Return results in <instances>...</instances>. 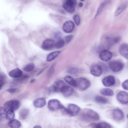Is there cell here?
<instances>
[{
	"label": "cell",
	"instance_id": "6da1fadb",
	"mask_svg": "<svg viewBox=\"0 0 128 128\" xmlns=\"http://www.w3.org/2000/svg\"><path fill=\"white\" fill-rule=\"evenodd\" d=\"M82 114V119L86 122L97 121L100 119L98 114L94 110L89 108H84Z\"/></svg>",
	"mask_w": 128,
	"mask_h": 128
},
{
	"label": "cell",
	"instance_id": "7a4b0ae2",
	"mask_svg": "<svg viewBox=\"0 0 128 128\" xmlns=\"http://www.w3.org/2000/svg\"><path fill=\"white\" fill-rule=\"evenodd\" d=\"M80 110V107L76 104H69L67 108L64 107L62 110L64 113L70 116H75Z\"/></svg>",
	"mask_w": 128,
	"mask_h": 128
},
{
	"label": "cell",
	"instance_id": "3957f363",
	"mask_svg": "<svg viewBox=\"0 0 128 128\" xmlns=\"http://www.w3.org/2000/svg\"><path fill=\"white\" fill-rule=\"evenodd\" d=\"M75 87L80 91H84L88 88L90 83L88 79L83 77H79L76 80Z\"/></svg>",
	"mask_w": 128,
	"mask_h": 128
},
{
	"label": "cell",
	"instance_id": "277c9868",
	"mask_svg": "<svg viewBox=\"0 0 128 128\" xmlns=\"http://www.w3.org/2000/svg\"><path fill=\"white\" fill-rule=\"evenodd\" d=\"M109 67L113 71L115 72H119L123 69L124 64L121 61L118 60H112L108 63Z\"/></svg>",
	"mask_w": 128,
	"mask_h": 128
},
{
	"label": "cell",
	"instance_id": "5b68a950",
	"mask_svg": "<svg viewBox=\"0 0 128 128\" xmlns=\"http://www.w3.org/2000/svg\"><path fill=\"white\" fill-rule=\"evenodd\" d=\"M48 105L49 109L53 111L60 109L63 106L59 100L55 99L49 100Z\"/></svg>",
	"mask_w": 128,
	"mask_h": 128
},
{
	"label": "cell",
	"instance_id": "8992f818",
	"mask_svg": "<svg viewBox=\"0 0 128 128\" xmlns=\"http://www.w3.org/2000/svg\"><path fill=\"white\" fill-rule=\"evenodd\" d=\"M116 98L117 101L122 104H126L128 103V93L120 91L117 94Z\"/></svg>",
	"mask_w": 128,
	"mask_h": 128
},
{
	"label": "cell",
	"instance_id": "52a82bcc",
	"mask_svg": "<svg viewBox=\"0 0 128 128\" xmlns=\"http://www.w3.org/2000/svg\"><path fill=\"white\" fill-rule=\"evenodd\" d=\"M20 103L17 100H12L6 102L4 105L6 110H17L20 106Z\"/></svg>",
	"mask_w": 128,
	"mask_h": 128
},
{
	"label": "cell",
	"instance_id": "ba28073f",
	"mask_svg": "<svg viewBox=\"0 0 128 128\" xmlns=\"http://www.w3.org/2000/svg\"><path fill=\"white\" fill-rule=\"evenodd\" d=\"M112 54L110 51L106 50H104L101 51L99 54V57L102 60L107 62L112 58Z\"/></svg>",
	"mask_w": 128,
	"mask_h": 128
},
{
	"label": "cell",
	"instance_id": "9c48e42d",
	"mask_svg": "<svg viewBox=\"0 0 128 128\" xmlns=\"http://www.w3.org/2000/svg\"><path fill=\"white\" fill-rule=\"evenodd\" d=\"M55 43L54 40L47 39L43 42L42 47L43 49L45 50H50L55 47Z\"/></svg>",
	"mask_w": 128,
	"mask_h": 128
},
{
	"label": "cell",
	"instance_id": "30bf717a",
	"mask_svg": "<svg viewBox=\"0 0 128 128\" xmlns=\"http://www.w3.org/2000/svg\"><path fill=\"white\" fill-rule=\"evenodd\" d=\"M75 25L74 22L71 20H68L65 22L62 26V29L65 33H69L74 30Z\"/></svg>",
	"mask_w": 128,
	"mask_h": 128
},
{
	"label": "cell",
	"instance_id": "8fae6325",
	"mask_svg": "<svg viewBox=\"0 0 128 128\" xmlns=\"http://www.w3.org/2000/svg\"><path fill=\"white\" fill-rule=\"evenodd\" d=\"M112 116L114 120L118 121L122 120L124 117L123 112L119 108H116L112 110Z\"/></svg>",
	"mask_w": 128,
	"mask_h": 128
},
{
	"label": "cell",
	"instance_id": "7c38bea8",
	"mask_svg": "<svg viewBox=\"0 0 128 128\" xmlns=\"http://www.w3.org/2000/svg\"><path fill=\"white\" fill-rule=\"evenodd\" d=\"M102 70L100 65L94 64L92 65L91 67L90 73L92 74L95 76H100L102 74Z\"/></svg>",
	"mask_w": 128,
	"mask_h": 128
},
{
	"label": "cell",
	"instance_id": "4fadbf2b",
	"mask_svg": "<svg viewBox=\"0 0 128 128\" xmlns=\"http://www.w3.org/2000/svg\"><path fill=\"white\" fill-rule=\"evenodd\" d=\"M102 82L103 85L106 87L112 86L115 82V77L112 75L107 76L102 79Z\"/></svg>",
	"mask_w": 128,
	"mask_h": 128
},
{
	"label": "cell",
	"instance_id": "5bb4252c",
	"mask_svg": "<svg viewBox=\"0 0 128 128\" xmlns=\"http://www.w3.org/2000/svg\"><path fill=\"white\" fill-rule=\"evenodd\" d=\"M60 92L64 96L67 97L73 94L74 90L72 87L66 84L62 88Z\"/></svg>",
	"mask_w": 128,
	"mask_h": 128
},
{
	"label": "cell",
	"instance_id": "9a60e30c",
	"mask_svg": "<svg viewBox=\"0 0 128 128\" xmlns=\"http://www.w3.org/2000/svg\"><path fill=\"white\" fill-rule=\"evenodd\" d=\"M119 52L122 56L128 60V44L126 43L122 44L119 48Z\"/></svg>",
	"mask_w": 128,
	"mask_h": 128
},
{
	"label": "cell",
	"instance_id": "2e32d148",
	"mask_svg": "<svg viewBox=\"0 0 128 128\" xmlns=\"http://www.w3.org/2000/svg\"><path fill=\"white\" fill-rule=\"evenodd\" d=\"M66 85L64 82L62 80H59L55 83L50 88L51 91L54 92H60L62 88Z\"/></svg>",
	"mask_w": 128,
	"mask_h": 128
},
{
	"label": "cell",
	"instance_id": "e0dca14e",
	"mask_svg": "<svg viewBox=\"0 0 128 128\" xmlns=\"http://www.w3.org/2000/svg\"><path fill=\"white\" fill-rule=\"evenodd\" d=\"M74 6L71 3L66 1L63 4V7L64 9L68 12L72 13L75 11Z\"/></svg>",
	"mask_w": 128,
	"mask_h": 128
},
{
	"label": "cell",
	"instance_id": "ac0fdd59",
	"mask_svg": "<svg viewBox=\"0 0 128 128\" xmlns=\"http://www.w3.org/2000/svg\"><path fill=\"white\" fill-rule=\"evenodd\" d=\"M46 104V100L43 98H39L36 99L33 102L34 106L37 108H42Z\"/></svg>",
	"mask_w": 128,
	"mask_h": 128
},
{
	"label": "cell",
	"instance_id": "d6986e66",
	"mask_svg": "<svg viewBox=\"0 0 128 128\" xmlns=\"http://www.w3.org/2000/svg\"><path fill=\"white\" fill-rule=\"evenodd\" d=\"M22 72L18 68L13 69L9 73V75L10 77L14 78H19L22 75Z\"/></svg>",
	"mask_w": 128,
	"mask_h": 128
},
{
	"label": "cell",
	"instance_id": "ffe728a7",
	"mask_svg": "<svg viewBox=\"0 0 128 128\" xmlns=\"http://www.w3.org/2000/svg\"><path fill=\"white\" fill-rule=\"evenodd\" d=\"M128 6V1L124 3L119 6L116 10L114 14L115 16H117L121 14Z\"/></svg>",
	"mask_w": 128,
	"mask_h": 128
},
{
	"label": "cell",
	"instance_id": "44dd1931",
	"mask_svg": "<svg viewBox=\"0 0 128 128\" xmlns=\"http://www.w3.org/2000/svg\"><path fill=\"white\" fill-rule=\"evenodd\" d=\"M92 128H112V126L109 124L105 122H102L98 123H92L90 125Z\"/></svg>",
	"mask_w": 128,
	"mask_h": 128
},
{
	"label": "cell",
	"instance_id": "7402d4cb",
	"mask_svg": "<svg viewBox=\"0 0 128 128\" xmlns=\"http://www.w3.org/2000/svg\"><path fill=\"white\" fill-rule=\"evenodd\" d=\"M109 0H106L102 2L99 6L96 14L94 18H95L100 14L104 8L110 2Z\"/></svg>",
	"mask_w": 128,
	"mask_h": 128
},
{
	"label": "cell",
	"instance_id": "603a6c76",
	"mask_svg": "<svg viewBox=\"0 0 128 128\" xmlns=\"http://www.w3.org/2000/svg\"><path fill=\"white\" fill-rule=\"evenodd\" d=\"M60 52V51H56L52 52L48 56L47 61L50 62L52 60L58 56Z\"/></svg>",
	"mask_w": 128,
	"mask_h": 128
},
{
	"label": "cell",
	"instance_id": "cb8c5ba5",
	"mask_svg": "<svg viewBox=\"0 0 128 128\" xmlns=\"http://www.w3.org/2000/svg\"><path fill=\"white\" fill-rule=\"evenodd\" d=\"M100 92L102 95L108 96H112L114 94L113 91L112 90L109 88H102L100 90Z\"/></svg>",
	"mask_w": 128,
	"mask_h": 128
},
{
	"label": "cell",
	"instance_id": "d4e9b609",
	"mask_svg": "<svg viewBox=\"0 0 128 128\" xmlns=\"http://www.w3.org/2000/svg\"><path fill=\"white\" fill-rule=\"evenodd\" d=\"M8 125L10 128H18L20 127L21 124L20 122L17 120L13 119L9 122Z\"/></svg>",
	"mask_w": 128,
	"mask_h": 128
},
{
	"label": "cell",
	"instance_id": "484cf974",
	"mask_svg": "<svg viewBox=\"0 0 128 128\" xmlns=\"http://www.w3.org/2000/svg\"><path fill=\"white\" fill-rule=\"evenodd\" d=\"M65 81L69 85L75 87L76 80L70 76H67L64 78Z\"/></svg>",
	"mask_w": 128,
	"mask_h": 128
},
{
	"label": "cell",
	"instance_id": "4316f807",
	"mask_svg": "<svg viewBox=\"0 0 128 128\" xmlns=\"http://www.w3.org/2000/svg\"><path fill=\"white\" fill-rule=\"evenodd\" d=\"M95 101L97 103L101 104H106L108 102L107 99L103 97L99 96L96 97Z\"/></svg>",
	"mask_w": 128,
	"mask_h": 128
},
{
	"label": "cell",
	"instance_id": "83f0119b",
	"mask_svg": "<svg viewBox=\"0 0 128 128\" xmlns=\"http://www.w3.org/2000/svg\"><path fill=\"white\" fill-rule=\"evenodd\" d=\"M35 68L34 64L33 63H30L25 66L23 70L24 71L29 72L32 71Z\"/></svg>",
	"mask_w": 128,
	"mask_h": 128
},
{
	"label": "cell",
	"instance_id": "f1b7e54d",
	"mask_svg": "<svg viewBox=\"0 0 128 128\" xmlns=\"http://www.w3.org/2000/svg\"><path fill=\"white\" fill-rule=\"evenodd\" d=\"M6 118L8 120H11L14 119L15 117V114L14 110H8L6 112Z\"/></svg>",
	"mask_w": 128,
	"mask_h": 128
},
{
	"label": "cell",
	"instance_id": "f546056e",
	"mask_svg": "<svg viewBox=\"0 0 128 128\" xmlns=\"http://www.w3.org/2000/svg\"><path fill=\"white\" fill-rule=\"evenodd\" d=\"M29 112L28 110L24 109L21 110L20 112V116L21 118L24 119L27 116Z\"/></svg>",
	"mask_w": 128,
	"mask_h": 128
},
{
	"label": "cell",
	"instance_id": "4dcf8cb0",
	"mask_svg": "<svg viewBox=\"0 0 128 128\" xmlns=\"http://www.w3.org/2000/svg\"><path fill=\"white\" fill-rule=\"evenodd\" d=\"M6 109L5 107H0V118L2 120L6 118Z\"/></svg>",
	"mask_w": 128,
	"mask_h": 128
},
{
	"label": "cell",
	"instance_id": "1f68e13d",
	"mask_svg": "<svg viewBox=\"0 0 128 128\" xmlns=\"http://www.w3.org/2000/svg\"><path fill=\"white\" fill-rule=\"evenodd\" d=\"M64 41L60 39L55 43V47L57 48H60L64 46Z\"/></svg>",
	"mask_w": 128,
	"mask_h": 128
},
{
	"label": "cell",
	"instance_id": "d6a6232c",
	"mask_svg": "<svg viewBox=\"0 0 128 128\" xmlns=\"http://www.w3.org/2000/svg\"><path fill=\"white\" fill-rule=\"evenodd\" d=\"M78 71V69L75 67L70 68L67 70V72L72 74H74L77 73Z\"/></svg>",
	"mask_w": 128,
	"mask_h": 128
},
{
	"label": "cell",
	"instance_id": "836d02e7",
	"mask_svg": "<svg viewBox=\"0 0 128 128\" xmlns=\"http://www.w3.org/2000/svg\"><path fill=\"white\" fill-rule=\"evenodd\" d=\"M73 19L76 24L77 26L79 25L80 22L79 16L78 14L75 15L74 16Z\"/></svg>",
	"mask_w": 128,
	"mask_h": 128
},
{
	"label": "cell",
	"instance_id": "e575fe53",
	"mask_svg": "<svg viewBox=\"0 0 128 128\" xmlns=\"http://www.w3.org/2000/svg\"><path fill=\"white\" fill-rule=\"evenodd\" d=\"M122 86L124 89L128 90V79L126 80L123 82L122 83Z\"/></svg>",
	"mask_w": 128,
	"mask_h": 128
},
{
	"label": "cell",
	"instance_id": "d590c367",
	"mask_svg": "<svg viewBox=\"0 0 128 128\" xmlns=\"http://www.w3.org/2000/svg\"><path fill=\"white\" fill-rule=\"evenodd\" d=\"M62 35V33L61 32L58 31L55 33L54 36L56 39L59 40L61 38Z\"/></svg>",
	"mask_w": 128,
	"mask_h": 128
},
{
	"label": "cell",
	"instance_id": "8d00e7d4",
	"mask_svg": "<svg viewBox=\"0 0 128 128\" xmlns=\"http://www.w3.org/2000/svg\"><path fill=\"white\" fill-rule=\"evenodd\" d=\"M122 38L120 36L115 37L112 38V40L114 44H116L119 42L121 40Z\"/></svg>",
	"mask_w": 128,
	"mask_h": 128
},
{
	"label": "cell",
	"instance_id": "74e56055",
	"mask_svg": "<svg viewBox=\"0 0 128 128\" xmlns=\"http://www.w3.org/2000/svg\"><path fill=\"white\" fill-rule=\"evenodd\" d=\"M73 38L72 35H70L66 36L65 38V40L66 42L68 43Z\"/></svg>",
	"mask_w": 128,
	"mask_h": 128
},
{
	"label": "cell",
	"instance_id": "f35d334b",
	"mask_svg": "<svg viewBox=\"0 0 128 128\" xmlns=\"http://www.w3.org/2000/svg\"><path fill=\"white\" fill-rule=\"evenodd\" d=\"M100 65L101 66L102 70L104 71H106L107 70V68L106 66L103 64H101Z\"/></svg>",
	"mask_w": 128,
	"mask_h": 128
},
{
	"label": "cell",
	"instance_id": "ab89813d",
	"mask_svg": "<svg viewBox=\"0 0 128 128\" xmlns=\"http://www.w3.org/2000/svg\"><path fill=\"white\" fill-rule=\"evenodd\" d=\"M66 1L71 3L74 6L76 4V0H66Z\"/></svg>",
	"mask_w": 128,
	"mask_h": 128
},
{
	"label": "cell",
	"instance_id": "60d3db41",
	"mask_svg": "<svg viewBox=\"0 0 128 128\" xmlns=\"http://www.w3.org/2000/svg\"><path fill=\"white\" fill-rule=\"evenodd\" d=\"M8 91L9 92L12 93L15 92L16 90V89L14 88H10L8 90Z\"/></svg>",
	"mask_w": 128,
	"mask_h": 128
},
{
	"label": "cell",
	"instance_id": "b9f144b4",
	"mask_svg": "<svg viewBox=\"0 0 128 128\" xmlns=\"http://www.w3.org/2000/svg\"><path fill=\"white\" fill-rule=\"evenodd\" d=\"M0 89H1L4 84V82L3 80H0Z\"/></svg>",
	"mask_w": 128,
	"mask_h": 128
},
{
	"label": "cell",
	"instance_id": "7bdbcfd3",
	"mask_svg": "<svg viewBox=\"0 0 128 128\" xmlns=\"http://www.w3.org/2000/svg\"><path fill=\"white\" fill-rule=\"evenodd\" d=\"M34 128H41V127L39 126H35L34 127Z\"/></svg>",
	"mask_w": 128,
	"mask_h": 128
},
{
	"label": "cell",
	"instance_id": "ee69618b",
	"mask_svg": "<svg viewBox=\"0 0 128 128\" xmlns=\"http://www.w3.org/2000/svg\"><path fill=\"white\" fill-rule=\"evenodd\" d=\"M79 5L80 7H81L83 6V4L82 2H80L79 3Z\"/></svg>",
	"mask_w": 128,
	"mask_h": 128
},
{
	"label": "cell",
	"instance_id": "f6af8a7d",
	"mask_svg": "<svg viewBox=\"0 0 128 128\" xmlns=\"http://www.w3.org/2000/svg\"><path fill=\"white\" fill-rule=\"evenodd\" d=\"M35 80L34 79H32V80L30 81V82L31 83H32L33 82H34Z\"/></svg>",
	"mask_w": 128,
	"mask_h": 128
},
{
	"label": "cell",
	"instance_id": "bcb514c9",
	"mask_svg": "<svg viewBox=\"0 0 128 128\" xmlns=\"http://www.w3.org/2000/svg\"><path fill=\"white\" fill-rule=\"evenodd\" d=\"M127 118H128V114L127 115Z\"/></svg>",
	"mask_w": 128,
	"mask_h": 128
},
{
	"label": "cell",
	"instance_id": "7dc6e473",
	"mask_svg": "<svg viewBox=\"0 0 128 128\" xmlns=\"http://www.w3.org/2000/svg\"><path fill=\"white\" fill-rule=\"evenodd\" d=\"M80 0L81 1H83L84 0Z\"/></svg>",
	"mask_w": 128,
	"mask_h": 128
}]
</instances>
